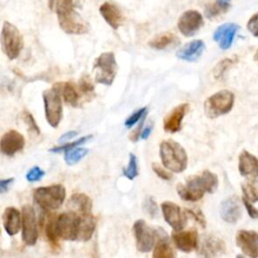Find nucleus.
<instances>
[{"label":"nucleus","instance_id":"nucleus-19","mask_svg":"<svg viewBox=\"0 0 258 258\" xmlns=\"http://www.w3.org/2000/svg\"><path fill=\"white\" fill-rule=\"evenodd\" d=\"M189 105L187 103L179 104L174 107L163 120V129L167 133H176L181 129V123L183 117L187 113Z\"/></svg>","mask_w":258,"mask_h":258},{"label":"nucleus","instance_id":"nucleus-17","mask_svg":"<svg viewBox=\"0 0 258 258\" xmlns=\"http://www.w3.org/2000/svg\"><path fill=\"white\" fill-rule=\"evenodd\" d=\"M171 238L175 247L184 253H189L199 247V236L195 229L175 231L172 233Z\"/></svg>","mask_w":258,"mask_h":258},{"label":"nucleus","instance_id":"nucleus-32","mask_svg":"<svg viewBox=\"0 0 258 258\" xmlns=\"http://www.w3.org/2000/svg\"><path fill=\"white\" fill-rule=\"evenodd\" d=\"M49 9L56 15H61L74 10V0H48Z\"/></svg>","mask_w":258,"mask_h":258},{"label":"nucleus","instance_id":"nucleus-23","mask_svg":"<svg viewBox=\"0 0 258 258\" xmlns=\"http://www.w3.org/2000/svg\"><path fill=\"white\" fill-rule=\"evenodd\" d=\"M238 169L242 176L258 177V158L247 150H243L239 155Z\"/></svg>","mask_w":258,"mask_h":258},{"label":"nucleus","instance_id":"nucleus-1","mask_svg":"<svg viewBox=\"0 0 258 258\" xmlns=\"http://www.w3.org/2000/svg\"><path fill=\"white\" fill-rule=\"evenodd\" d=\"M218 184V176L214 172L206 169L201 174L187 177L185 184L179 183L176 186V191L182 201L198 202L203 199L206 192H215Z\"/></svg>","mask_w":258,"mask_h":258},{"label":"nucleus","instance_id":"nucleus-30","mask_svg":"<svg viewBox=\"0 0 258 258\" xmlns=\"http://www.w3.org/2000/svg\"><path fill=\"white\" fill-rule=\"evenodd\" d=\"M56 218L57 216L51 214L45 225V235L47 237L48 242L50 243L52 248H59V235L56 228Z\"/></svg>","mask_w":258,"mask_h":258},{"label":"nucleus","instance_id":"nucleus-39","mask_svg":"<svg viewBox=\"0 0 258 258\" xmlns=\"http://www.w3.org/2000/svg\"><path fill=\"white\" fill-rule=\"evenodd\" d=\"M21 118H22L24 124L26 125V127H27V129L30 133H34L36 135H38L40 133V130H39V127L37 126V123L35 122L33 116L28 111H23L22 114H21Z\"/></svg>","mask_w":258,"mask_h":258},{"label":"nucleus","instance_id":"nucleus-41","mask_svg":"<svg viewBox=\"0 0 258 258\" xmlns=\"http://www.w3.org/2000/svg\"><path fill=\"white\" fill-rule=\"evenodd\" d=\"M147 113V108L146 107H143V108H140L139 110L135 111L133 114H131L125 121V127L126 128H130L132 127L133 125H135L137 122H139L141 119H143L145 117Z\"/></svg>","mask_w":258,"mask_h":258},{"label":"nucleus","instance_id":"nucleus-25","mask_svg":"<svg viewBox=\"0 0 258 258\" xmlns=\"http://www.w3.org/2000/svg\"><path fill=\"white\" fill-rule=\"evenodd\" d=\"M152 258H175V251L162 229L157 230V242L153 248Z\"/></svg>","mask_w":258,"mask_h":258},{"label":"nucleus","instance_id":"nucleus-38","mask_svg":"<svg viewBox=\"0 0 258 258\" xmlns=\"http://www.w3.org/2000/svg\"><path fill=\"white\" fill-rule=\"evenodd\" d=\"M81 94H83L84 96H91L94 95V85L91 81V78L87 75H83L79 81V85H78Z\"/></svg>","mask_w":258,"mask_h":258},{"label":"nucleus","instance_id":"nucleus-27","mask_svg":"<svg viewBox=\"0 0 258 258\" xmlns=\"http://www.w3.org/2000/svg\"><path fill=\"white\" fill-rule=\"evenodd\" d=\"M68 208L70 211L79 215L92 212V200L86 194L76 192L71 196L68 202Z\"/></svg>","mask_w":258,"mask_h":258},{"label":"nucleus","instance_id":"nucleus-37","mask_svg":"<svg viewBox=\"0 0 258 258\" xmlns=\"http://www.w3.org/2000/svg\"><path fill=\"white\" fill-rule=\"evenodd\" d=\"M93 137V135H86V136H83V137H81L80 139H78V140H75V141H72V142H70V143H67V144H62V145H60V146H55V147H52V148H50L49 149V151L50 152H61V151H68V150H70V149H73V148H75V147H78L79 145H81V144H84L85 142H87V141H89L91 138Z\"/></svg>","mask_w":258,"mask_h":258},{"label":"nucleus","instance_id":"nucleus-10","mask_svg":"<svg viewBox=\"0 0 258 258\" xmlns=\"http://www.w3.org/2000/svg\"><path fill=\"white\" fill-rule=\"evenodd\" d=\"M22 217V241L28 246L35 245L38 239V229L34 209L30 205H24L21 208Z\"/></svg>","mask_w":258,"mask_h":258},{"label":"nucleus","instance_id":"nucleus-42","mask_svg":"<svg viewBox=\"0 0 258 258\" xmlns=\"http://www.w3.org/2000/svg\"><path fill=\"white\" fill-rule=\"evenodd\" d=\"M185 214L190 217L191 219H194L199 225H201L203 228L206 227L207 222H206V218L203 214V212L200 209H184Z\"/></svg>","mask_w":258,"mask_h":258},{"label":"nucleus","instance_id":"nucleus-5","mask_svg":"<svg viewBox=\"0 0 258 258\" xmlns=\"http://www.w3.org/2000/svg\"><path fill=\"white\" fill-rule=\"evenodd\" d=\"M93 70L95 73V82L106 86H111L117 75L118 66L115 54L112 51L101 53L94 62Z\"/></svg>","mask_w":258,"mask_h":258},{"label":"nucleus","instance_id":"nucleus-40","mask_svg":"<svg viewBox=\"0 0 258 258\" xmlns=\"http://www.w3.org/2000/svg\"><path fill=\"white\" fill-rule=\"evenodd\" d=\"M143 210L150 218H156L158 216V206L152 197L145 198L143 202Z\"/></svg>","mask_w":258,"mask_h":258},{"label":"nucleus","instance_id":"nucleus-6","mask_svg":"<svg viewBox=\"0 0 258 258\" xmlns=\"http://www.w3.org/2000/svg\"><path fill=\"white\" fill-rule=\"evenodd\" d=\"M23 46L22 35L18 28L8 21H4L1 31V47L5 55L13 60L17 58Z\"/></svg>","mask_w":258,"mask_h":258},{"label":"nucleus","instance_id":"nucleus-45","mask_svg":"<svg viewBox=\"0 0 258 258\" xmlns=\"http://www.w3.org/2000/svg\"><path fill=\"white\" fill-rule=\"evenodd\" d=\"M247 29L253 36L258 37V11L249 18L247 22Z\"/></svg>","mask_w":258,"mask_h":258},{"label":"nucleus","instance_id":"nucleus-12","mask_svg":"<svg viewBox=\"0 0 258 258\" xmlns=\"http://www.w3.org/2000/svg\"><path fill=\"white\" fill-rule=\"evenodd\" d=\"M204 25V17L197 10H187L183 12L177 21V28L179 32L186 36L195 35Z\"/></svg>","mask_w":258,"mask_h":258},{"label":"nucleus","instance_id":"nucleus-16","mask_svg":"<svg viewBox=\"0 0 258 258\" xmlns=\"http://www.w3.org/2000/svg\"><path fill=\"white\" fill-rule=\"evenodd\" d=\"M199 255L203 258H216L226 251L225 242L214 235H208L203 238L199 247Z\"/></svg>","mask_w":258,"mask_h":258},{"label":"nucleus","instance_id":"nucleus-33","mask_svg":"<svg viewBox=\"0 0 258 258\" xmlns=\"http://www.w3.org/2000/svg\"><path fill=\"white\" fill-rule=\"evenodd\" d=\"M89 149L84 147H75L64 152V161L68 165H74L78 163L85 155H87Z\"/></svg>","mask_w":258,"mask_h":258},{"label":"nucleus","instance_id":"nucleus-8","mask_svg":"<svg viewBox=\"0 0 258 258\" xmlns=\"http://www.w3.org/2000/svg\"><path fill=\"white\" fill-rule=\"evenodd\" d=\"M81 215L75 212L61 213L56 218V228L60 239L76 241L79 237Z\"/></svg>","mask_w":258,"mask_h":258},{"label":"nucleus","instance_id":"nucleus-9","mask_svg":"<svg viewBox=\"0 0 258 258\" xmlns=\"http://www.w3.org/2000/svg\"><path fill=\"white\" fill-rule=\"evenodd\" d=\"M133 234L139 252L147 253L152 250L157 238V230L152 229L144 220L140 219L133 224Z\"/></svg>","mask_w":258,"mask_h":258},{"label":"nucleus","instance_id":"nucleus-21","mask_svg":"<svg viewBox=\"0 0 258 258\" xmlns=\"http://www.w3.org/2000/svg\"><path fill=\"white\" fill-rule=\"evenodd\" d=\"M205 48H206V44L203 40L195 39L182 45L176 51V56L182 60L192 62L198 60L201 57Z\"/></svg>","mask_w":258,"mask_h":258},{"label":"nucleus","instance_id":"nucleus-48","mask_svg":"<svg viewBox=\"0 0 258 258\" xmlns=\"http://www.w3.org/2000/svg\"><path fill=\"white\" fill-rule=\"evenodd\" d=\"M13 181H14L13 177L6 178V179H1L0 180V191H1V194H4L5 191H7L9 186L12 184Z\"/></svg>","mask_w":258,"mask_h":258},{"label":"nucleus","instance_id":"nucleus-44","mask_svg":"<svg viewBox=\"0 0 258 258\" xmlns=\"http://www.w3.org/2000/svg\"><path fill=\"white\" fill-rule=\"evenodd\" d=\"M44 175V170H42L38 166H33L31 167L27 172H26V179L29 182H34L40 180Z\"/></svg>","mask_w":258,"mask_h":258},{"label":"nucleus","instance_id":"nucleus-26","mask_svg":"<svg viewBox=\"0 0 258 258\" xmlns=\"http://www.w3.org/2000/svg\"><path fill=\"white\" fill-rule=\"evenodd\" d=\"M100 14L102 15L103 19L109 24L110 27L113 29H118L124 20L123 14L121 11L112 3L105 2L99 8Z\"/></svg>","mask_w":258,"mask_h":258},{"label":"nucleus","instance_id":"nucleus-35","mask_svg":"<svg viewBox=\"0 0 258 258\" xmlns=\"http://www.w3.org/2000/svg\"><path fill=\"white\" fill-rule=\"evenodd\" d=\"M123 175L130 180H133L138 175V160L135 154H129L128 165L123 168Z\"/></svg>","mask_w":258,"mask_h":258},{"label":"nucleus","instance_id":"nucleus-14","mask_svg":"<svg viewBox=\"0 0 258 258\" xmlns=\"http://www.w3.org/2000/svg\"><path fill=\"white\" fill-rule=\"evenodd\" d=\"M236 244L249 258H258V233L252 230H240L236 234Z\"/></svg>","mask_w":258,"mask_h":258},{"label":"nucleus","instance_id":"nucleus-34","mask_svg":"<svg viewBox=\"0 0 258 258\" xmlns=\"http://www.w3.org/2000/svg\"><path fill=\"white\" fill-rule=\"evenodd\" d=\"M237 57H227L219 61L213 70L214 77L216 79H221L226 74V72L237 62Z\"/></svg>","mask_w":258,"mask_h":258},{"label":"nucleus","instance_id":"nucleus-53","mask_svg":"<svg viewBox=\"0 0 258 258\" xmlns=\"http://www.w3.org/2000/svg\"><path fill=\"white\" fill-rule=\"evenodd\" d=\"M236 258H245L243 255H241V254H238L237 256H236Z\"/></svg>","mask_w":258,"mask_h":258},{"label":"nucleus","instance_id":"nucleus-36","mask_svg":"<svg viewBox=\"0 0 258 258\" xmlns=\"http://www.w3.org/2000/svg\"><path fill=\"white\" fill-rule=\"evenodd\" d=\"M229 9L228 6H224L220 4L219 2H214V3H209L206 8H205V14L208 18H214L217 17L225 12H227Z\"/></svg>","mask_w":258,"mask_h":258},{"label":"nucleus","instance_id":"nucleus-46","mask_svg":"<svg viewBox=\"0 0 258 258\" xmlns=\"http://www.w3.org/2000/svg\"><path fill=\"white\" fill-rule=\"evenodd\" d=\"M242 203L245 206L248 215L250 216V218L252 219H258V209L255 208L254 206H252V203L248 202L247 200H245L244 198H242Z\"/></svg>","mask_w":258,"mask_h":258},{"label":"nucleus","instance_id":"nucleus-50","mask_svg":"<svg viewBox=\"0 0 258 258\" xmlns=\"http://www.w3.org/2000/svg\"><path fill=\"white\" fill-rule=\"evenodd\" d=\"M152 129H153V124L151 122H148V124L145 126V128L142 130V133H141V138L142 139H147L151 132H152Z\"/></svg>","mask_w":258,"mask_h":258},{"label":"nucleus","instance_id":"nucleus-20","mask_svg":"<svg viewBox=\"0 0 258 258\" xmlns=\"http://www.w3.org/2000/svg\"><path fill=\"white\" fill-rule=\"evenodd\" d=\"M239 25L232 22L224 23L217 27V29L214 31L213 39L218 42L221 49H228L233 43V40L235 38V35L237 31L239 30Z\"/></svg>","mask_w":258,"mask_h":258},{"label":"nucleus","instance_id":"nucleus-2","mask_svg":"<svg viewBox=\"0 0 258 258\" xmlns=\"http://www.w3.org/2000/svg\"><path fill=\"white\" fill-rule=\"evenodd\" d=\"M159 156L162 165L171 172H182L187 166L186 151L179 143L172 139L163 140L159 144Z\"/></svg>","mask_w":258,"mask_h":258},{"label":"nucleus","instance_id":"nucleus-3","mask_svg":"<svg viewBox=\"0 0 258 258\" xmlns=\"http://www.w3.org/2000/svg\"><path fill=\"white\" fill-rule=\"evenodd\" d=\"M66 196V187L59 183L40 186L33 191L34 202L44 211H54L60 208Z\"/></svg>","mask_w":258,"mask_h":258},{"label":"nucleus","instance_id":"nucleus-18","mask_svg":"<svg viewBox=\"0 0 258 258\" xmlns=\"http://www.w3.org/2000/svg\"><path fill=\"white\" fill-rule=\"evenodd\" d=\"M220 215L226 223L235 224L242 216V207L239 198L231 196L225 199L220 206Z\"/></svg>","mask_w":258,"mask_h":258},{"label":"nucleus","instance_id":"nucleus-28","mask_svg":"<svg viewBox=\"0 0 258 258\" xmlns=\"http://www.w3.org/2000/svg\"><path fill=\"white\" fill-rule=\"evenodd\" d=\"M97 220L95 216L91 213L81 215V222H80V231H79V241H89L96 229Z\"/></svg>","mask_w":258,"mask_h":258},{"label":"nucleus","instance_id":"nucleus-49","mask_svg":"<svg viewBox=\"0 0 258 258\" xmlns=\"http://www.w3.org/2000/svg\"><path fill=\"white\" fill-rule=\"evenodd\" d=\"M77 135H78V132H77V131H69V132L64 133L63 135H61V136L59 137L58 141H59L60 143H63V142H66V141H68V140L73 139V138H74L75 136H77Z\"/></svg>","mask_w":258,"mask_h":258},{"label":"nucleus","instance_id":"nucleus-4","mask_svg":"<svg viewBox=\"0 0 258 258\" xmlns=\"http://www.w3.org/2000/svg\"><path fill=\"white\" fill-rule=\"evenodd\" d=\"M235 103V95L229 90H221L209 98L204 103V111L208 118L215 119L228 114Z\"/></svg>","mask_w":258,"mask_h":258},{"label":"nucleus","instance_id":"nucleus-24","mask_svg":"<svg viewBox=\"0 0 258 258\" xmlns=\"http://www.w3.org/2000/svg\"><path fill=\"white\" fill-rule=\"evenodd\" d=\"M53 88L60 94L63 101L73 106L77 107L80 103L81 92L79 87H77L72 82H58L53 85Z\"/></svg>","mask_w":258,"mask_h":258},{"label":"nucleus","instance_id":"nucleus-43","mask_svg":"<svg viewBox=\"0 0 258 258\" xmlns=\"http://www.w3.org/2000/svg\"><path fill=\"white\" fill-rule=\"evenodd\" d=\"M152 170L155 172V174L160 177L163 180H170L172 178V174L170 170H168L166 167H162L160 164L154 162L152 163Z\"/></svg>","mask_w":258,"mask_h":258},{"label":"nucleus","instance_id":"nucleus-29","mask_svg":"<svg viewBox=\"0 0 258 258\" xmlns=\"http://www.w3.org/2000/svg\"><path fill=\"white\" fill-rule=\"evenodd\" d=\"M177 40H178V38L173 33L163 32V33L157 34L155 37H153L148 42V45L154 49H164L167 46L174 44Z\"/></svg>","mask_w":258,"mask_h":258},{"label":"nucleus","instance_id":"nucleus-13","mask_svg":"<svg viewBox=\"0 0 258 258\" xmlns=\"http://www.w3.org/2000/svg\"><path fill=\"white\" fill-rule=\"evenodd\" d=\"M161 211L165 222L174 231H180L186 225L187 215L179 208V206H177L173 202H163L161 204Z\"/></svg>","mask_w":258,"mask_h":258},{"label":"nucleus","instance_id":"nucleus-7","mask_svg":"<svg viewBox=\"0 0 258 258\" xmlns=\"http://www.w3.org/2000/svg\"><path fill=\"white\" fill-rule=\"evenodd\" d=\"M44 114L48 125L56 128L62 119V102L60 94L52 87L42 93Z\"/></svg>","mask_w":258,"mask_h":258},{"label":"nucleus","instance_id":"nucleus-22","mask_svg":"<svg viewBox=\"0 0 258 258\" xmlns=\"http://www.w3.org/2000/svg\"><path fill=\"white\" fill-rule=\"evenodd\" d=\"M3 227L9 236L16 235L22 226L21 213L14 207H7L2 216Z\"/></svg>","mask_w":258,"mask_h":258},{"label":"nucleus","instance_id":"nucleus-31","mask_svg":"<svg viewBox=\"0 0 258 258\" xmlns=\"http://www.w3.org/2000/svg\"><path fill=\"white\" fill-rule=\"evenodd\" d=\"M243 198L250 203L258 202V179L251 178L241 185Z\"/></svg>","mask_w":258,"mask_h":258},{"label":"nucleus","instance_id":"nucleus-47","mask_svg":"<svg viewBox=\"0 0 258 258\" xmlns=\"http://www.w3.org/2000/svg\"><path fill=\"white\" fill-rule=\"evenodd\" d=\"M143 124H144V118H143V119L141 120V122L138 124L137 128L131 132V134H130L129 138H130V140H131L132 142H136V141H138V139H139V135H141V133H142V127H143Z\"/></svg>","mask_w":258,"mask_h":258},{"label":"nucleus","instance_id":"nucleus-51","mask_svg":"<svg viewBox=\"0 0 258 258\" xmlns=\"http://www.w3.org/2000/svg\"><path fill=\"white\" fill-rule=\"evenodd\" d=\"M217 2H219L220 4H222V5H224V6H228V7H230V1L231 0H216Z\"/></svg>","mask_w":258,"mask_h":258},{"label":"nucleus","instance_id":"nucleus-11","mask_svg":"<svg viewBox=\"0 0 258 258\" xmlns=\"http://www.w3.org/2000/svg\"><path fill=\"white\" fill-rule=\"evenodd\" d=\"M59 27L68 34H85L89 31V24L75 10L57 15Z\"/></svg>","mask_w":258,"mask_h":258},{"label":"nucleus","instance_id":"nucleus-52","mask_svg":"<svg viewBox=\"0 0 258 258\" xmlns=\"http://www.w3.org/2000/svg\"><path fill=\"white\" fill-rule=\"evenodd\" d=\"M254 60L258 63V49L256 50V52H255V54H254Z\"/></svg>","mask_w":258,"mask_h":258},{"label":"nucleus","instance_id":"nucleus-15","mask_svg":"<svg viewBox=\"0 0 258 258\" xmlns=\"http://www.w3.org/2000/svg\"><path fill=\"white\" fill-rule=\"evenodd\" d=\"M24 145L25 139L23 135L20 132L13 129L5 132L0 140L1 152L9 157L21 151Z\"/></svg>","mask_w":258,"mask_h":258}]
</instances>
